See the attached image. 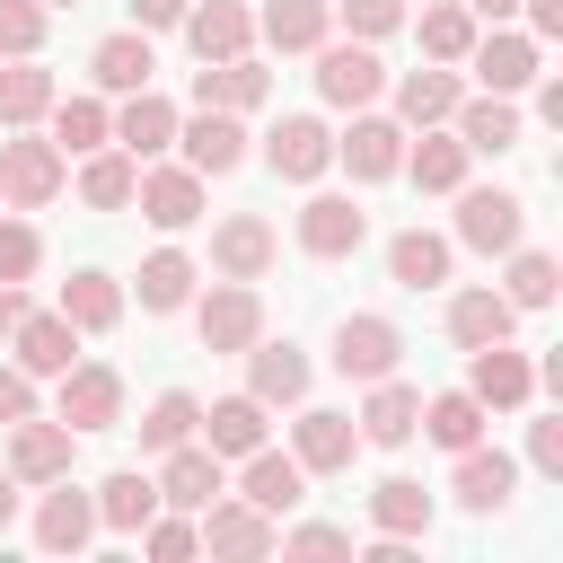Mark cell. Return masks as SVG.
Wrapping results in <instances>:
<instances>
[{
    "instance_id": "6da1fadb",
    "label": "cell",
    "mask_w": 563,
    "mask_h": 563,
    "mask_svg": "<svg viewBox=\"0 0 563 563\" xmlns=\"http://www.w3.org/2000/svg\"><path fill=\"white\" fill-rule=\"evenodd\" d=\"M70 185V158L53 150V132H9L0 141V211H44L53 194Z\"/></svg>"
},
{
    "instance_id": "7a4b0ae2",
    "label": "cell",
    "mask_w": 563,
    "mask_h": 563,
    "mask_svg": "<svg viewBox=\"0 0 563 563\" xmlns=\"http://www.w3.org/2000/svg\"><path fill=\"white\" fill-rule=\"evenodd\" d=\"M466 70H475V88H493V97H519V88H537V70H545V44H537L528 26H493V35H475V44H466Z\"/></svg>"
},
{
    "instance_id": "3957f363",
    "label": "cell",
    "mask_w": 563,
    "mask_h": 563,
    "mask_svg": "<svg viewBox=\"0 0 563 563\" xmlns=\"http://www.w3.org/2000/svg\"><path fill=\"white\" fill-rule=\"evenodd\" d=\"M317 97L343 106V114H352V106H378V97H387V62H378L361 35H343V44L325 35V44H317Z\"/></svg>"
},
{
    "instance_id": "277c9868",
    "label": "cell",
    "mask_w": 563,
    "mask_h": 563,
    "mask_svg": "<svg viewBox=\"0 0 563 563\" xmlns=\"http://www.w3.org/2000/svg\"><path fill=\"white\" fill-rule=\"evenodd\" d=\"M334 167H352V185H387V176L405 167V123L352 106V123L334 132Z\"/></svg>"
},
{
    "instance_id": "5b68a950",
    "label": "cell",
    "mask_w": 563,
    "mask_h": 563,
    "mask_svg": "<svg viewBox=\"0 0 563 563\" xmlns=\"http://www.w3.org/2000/svg\"><path fill=\"white\" fill-rule=\"evenodd\" d=\"M528 238V202L501 194V185H457V246L475 255H510Z\"/></svg>"
},
{
    "instance_id": "8992f818",
    "label": "cell",
    "mask_w": 563,
    "mask_h": 563,
    "mask_svg": "<svg viewBox=\"0 0 563 563\" xmlns=\"http://www.w3.org/2000/svg\"><path fill=\"white\" fill-rule=\"evenodd\" d=\"M194 334H202V352H246L264 334V290L255 282H211V299H194Z\"/></svg>"
},
{
    "instance_id": "52a82bcc",
    "label": "cell",
    "mask_w": 563,
    "mask_h": 563,
    "mask_svg": "<svg viewBox=\"0 0 563 563\" xmlns=\"http://www.w3.org/2000/svg\"><path fill=\"white\" fill-rule=\"evenodd\" d=\"M396 361H405V325H396V317L352 308V317L334 325V369H343V378H361V387H369V378H387Z\"/></svg>"
},
{
    "instance_id": "ba28073f",
    "label": "cell",
    "mask_w": 563,
    "mask_h": 563,
    "mask_svg": "<svg viewBox=\"0 0 563 563\" xmlns=\"http://www.w3.org/2000/svg\"><path fill=\"white\" fill-rule=\"evenodd\" d=\"M53 405H62L53 422H70V431H114L123 422V369L114 361H70Z\"/></svg>"
},
{
    "instance_id": "9c48e42d",
    "label": "cell",
    "mask_w": 563,
    "mask_h": 563,
    "mask_svg": "<svg viewBox=\"0 0 563 563\" xmlns=\"http://www.w3.org/2000/svg\"><path fill=\"white\" fill-rule=\"evenodd\" d=\"M176 150L194 176H229V167H246V114L194 106V114H176Z\"/></svg>"
},
{
    "instance_id": "30bf717a",
    "label": "cell",
    "mask_w": 563,
    "mask_h": 563,
    "mask_svg": "<svg viewBox=\"0 0 563 563\" xmlns=\"http://www.w3.org/2000/svg\"><path fill=\"white\" fill-rule=\"evenodd\" d=\"M361 238H369V211L352 194H308L299 202V255L343 264V255H361Z\"/></svg>"
},
{
    "instance_id": "8fae6325",
    "label": "cell",
    "mask_w": 563,
    "mask_h": 563,
    "mask_svg": "<svg viewBox=\"0 0 563 563\" xmlns=\"http://www.w3.org/2000/svg\"><path fill=\"white\" fill-rule=\"evenodd\" d=\"M466 396H475L484 413H519V405L537 396V361L510 352V343H475V352H466Z\"/></svg>"
},
{
    "instance_id": "7c38bea8",
    "label": "cell",
    "mask_w": 563,
    "mask_h": 563,
    "mask_svg": "<svg viewBox=\"0 0 563 563\" xmlns=\"http://www.w3.org/2000/svg\"><path fill=\"white\" fill-rule=\"evenodd\" d=\"M220 493H229V457H220V449L176 440V449L158 457V510H202V501H220Z\"/></svg>"
},
{
    "instance_id": "4fadbf2b",
    "label": "cell",
    "mask_w": 563,
    "mask_h": 563,
    "mask_svg": "<svg viewBox=\"0 0 563 563\" xmlns=\"http://www.w3.org/2000/svg\"><path fill=\"white\" fill-rule=\"evenodd\" d=\"M264 167H273L282 185H317V176L334 167V132H325L317 114H282V123L264 132Z\"/></svg>"
},
{
    "instance_id": "5bb4252c",
    "label": "cell",
    "mask_w": 563,
    "mask_h": 563,
    "mask_svg": "<svg viewBox=\"0 0 563 563\" xmlns=\"http://www.w3.org/2000/svg\"><path fill=\"white\" fill-rule=\"evenodd\" d=\"M273 255H282V238H273L264 211H229V220L211 229V273H220V282H264Z\"/></svg>"
},
{
    "instance_id": "9a60e30c",
    "label": "cell",
    "mask_w": 563,
    "mask_h": 563,
    "mask_svg": "<svg viewBox=\"0 0 563 563\" xmlns=\"http://www.w3.org/2000/svg\"><path fill=\"white\" fill-rule=\"evenodd\" d=\"M9 361H18L26 378H62V369L79 361V325H70L62 308H26V317L9 325Z\"/></svg>"
},
{
    "instance_id": "2e32d148",
    "label": "cell",
    "mask_w": 563,
    "mask_h": 563,
    "mask_svg": "<svg viewBox=\"0 0 563 563\" xmlns=\"http://www.w3.org/2000/svg\"><path fill=\"white\" fill-rule=\"evenodd\" d=\"M352 449H361V422H352V413H334V405H308V396H299L290 457H299L308 475H343V466H352Z\"/></svg>"
},
{
    "instance_id": "e0dca14e",
    "label": "cell",
    "mask_w": 563,
    "mask_h": 563,
    "mask_svg": "<svg viewBox=\"0 0 563 563\" xmlns=\"http://www.w3.org/2000/svg\"><path fill=\"white\" fill-rule=\"evenodd\" d=\"M194 519H202V545H211V554H238V563L273 554V528H282V519H273V510H255L246 493H220V501H202Z\"/></svg>"
},
{
    "instance_id": "ac0fdd59",
    "label": "cell",
    "mask_w": 563,
    "mask_h": 563,
    "mask_svg": "<svg viewBox=\"0 0 563 563\" xmlns=\"http://www.w3.org/2000/svg\"><path fill=\"white\" fill-rule=\"evenodd\" d=\"M132 202H141V220L150 229H194L202 220V176L194 167H158V158H141V185H132Z\"/></svg>"
},
{
    "instance_id": "d6986e66",
    "label": "cell",
    "mask_w": 563,
    "mask_h": 563,
    "mask_svg": "<svg viewBox=\"0 0 563 563\" xmlns=\"http://www.w3.org/2000/svg\"><path fill=\"white\" fill-rule=\"evenodd\" d=\"M44 501H35V545L44 554H79L88 537H97V493H79L70 475H53V484H35Z\"/></svg>"
},
{
    "instance_id": "ffe728a7",
    "label": "cell",
    "mask_w": 563,
    "mask_h": 563,
    "mask_svg": "<svg viewBox=\"0 0 563 563\" xmlns=\"http://www.w3.org/2000/svg\"><path fill=\"white\" fill-rule=\"evenodd\" d=\"M176 26H185V44H194V62H238V53H255V9H246V0H194Z\"/></svg>"
},
{
    "instance_id": "44dd1931",
    "label": "cell",
    "mask_w": 563,
    "mask_h": 563,
    "mask_svg": "<svg viewBox=\"0 0 563 563\" xmlns=\"http://www.w3.org/2000/svg\"><path fill=\"white\" fill-rule=\"evenodd\" d=\"M70 440H79L70 422L26 413V422H9V457H0V466H9L18 484H53V475H70Z\"/></svg>"
},
{
    "instance_id": "7402d4cb",
    "label": "cell",
    "mask_w": 563,
    "mask_h": 563,
    "mask_svg": "<svg viewBox=\"0 0 563 563\" xmlns=\"http://www.w3.org/2000/svg\"><path fill=\"white\" fill-rule=\"evenodd\" d=\"M457 510H475V519H493V510H510V493H519V457L510 449H457Z\"/></svg>"
},
{
    "instance_id": "603a6c76",
    "label": "cell",
    "mask_w": 563,
    "mask_h": 563,
    "mask_svg": "<svg viewBox=\"0 0 563 563\" xmlns=\"http://www.w3.org/2000/svg\"><path fill=\"white\" fill-rule=\"evenodd\" d=\"M308 378H317V369H308V352H299L290 334H282V343H264V334L246 343V396H255V405H299Z\"/></svg>"
},
{
    "instance_id": "cb8c5ba5",
    "label": "cell",
    "mask_w": 563,
    "mask_h": 563,
    "mask_svg": "<svg viewBox=\"0 0 563 563\" xmlns=\"http://www.w3.org/2000/svg\"><path fill=\"white\" fill-rule=\"evenodd\" d=\"M273 97V70L255 62V53H238V62H202L194 70V106H220V114H255Z\"/></svg>"
},
{
    "instance_id": "d4e9b609",
    "label": "cell",
    "mask_w": 563,
    "mask_h": 563,
    "mask_svg": "<svg viewBox=\"0 0 563 563\" xmlns=\"http://www.w3.org/2000/svg\"><path fill=\"white\" fill-rule=\"evenodd\" d=\"M457 97H466L457 62H422V70H405V79H396V123H405V132L449 123V114H457Z\"/></svg>"
},
{
    "instance_id": "484cf974",
    "label": "cell",
    "mask_w": 563,
    "mask_h": 563,
    "mask_svg": "<svg viewBox=\"0 0 563 563\" xmlns=\"http://www.w3.org/2000/svg\"><path fill=\"white\" fill-rule=\"evenodd\" d=\"M352 422H361V440H369V449H405V440H413V422H422V396L387 369V378H369V396H361V413H352Z\"/></svg>"
},
{
    "instance_id": "4316f807",
    "label": "cell",
    "mask_w": 563,
    "mask_h": 563,
    "mask_svg": "<svg viewBox=\"0 0 563 563\" xmlns=\"http://www.w3.org/2000/svg\"><path fill=\"white\" fill-rule=\"evenodd\" d=\"M114 150H132V158H167V150H176V106H167L158 88H132V97L114 106Z\"/></svg>"
},
{
    "instance_id": "83f0119b",
    "label": "cell",
    "mask_w": 563,
    "mask_h": 563,
    "mask_svg": "<svg viewBox=\"0 0 563 563\" xmlns=\"http://www.w3.org/2000/svg\"><path fill=\"white\" fill-rule=\"evenodd\" d=\"M449 132L466 141V158H501V150H519V106L510 97H457V114H449Z\"/></svg>"
},
{
    "instance_id": "f1b7e54d",
    "label": "cell",
    "mask_w": 563,
    "mask_h": 563,
    "mask_svg": "<svg viewBox=\"0 0 563 563\" xmlns=\"http://www.w3.org/2000/svg\"><path fill=\"white\" fill-rule=\"evenodd\" d=\"M299 484H308V466H299V457H290V449H273V440H264V449H246V457H238V493H246V501H255V510H273V519H282V510H290V501H299Z\"/></svg>"
},
{
    "instance_id": "f546056e",
    "label": "cell",
    "mask_w": 563,
    "mask_h": 563,
    "mask_svg": "<svg viewBox=\"0 0 563 563\" xmlns=\"http://www.w3.org/2000/svg\"><path fill=\"white\" fill-rule=\"evenodd\" d=\"M255 35H264L273 53H317V44L334 35V0H264V9H255Z\"/></svg>"
},
{
    "instance_id": "4dcf8cb0",
    "label": "cell",
    "mask_w": 563,
    "mask_h": 563,
    "mask_svg": "<svg viewBox=\"0 0 563 563\" xmlns=\"http://www.w3.org/2000/svg\"><path fill=\"white\" fill-rule=\"evenodd\" d=\"M150 70H158V53H150V35H141V26H123V35H106V44L88 53L97 97H132V88H150Z\"/></svg>"
},
{
    "instance_id": "1f68e13d",
    "label": "cell",
    "mask_w": 563,
    "mask_h": 563,
    "mask_svg": "<svg viewBox=\"0 0 563 563\" xmlns=\"http://www.w3.org/2000/svg\"><path fill=\"white\" fill-rule=\"evenodd\" d=\"M396 176H413L422 194H457V185H466V141L440 132V123H422V141L405 132V167H396Z\"/></svg>"
},
{
    "instance_id": "d6a6232c",
    "label": "cell",
    "mask_w": 563,
    "mask_h": 563,
    "mask_svg": "<svg viewBox=\"0 0 563 563\" xmlns=\"http://www.w3.org/2000/svg\"><path fill=\"white\" fill-rule=\"evenodd\" d=\"M510 325H519V308H510L493 282H475V290L449 299V343H457V352H475V343H510Z\"/></svg>"
},
{
    "instance_id": "836d02e7",
    "label": "cell",
    "mask_w": 563,
    "mask_h": 563,
    "mask_svg": "<svg viewBox=\"0 0 563 563\" xmlns=\"http://www.w3.org/2000/svg\"><path fill=\"white\" fill-rule=\"evenodd\" d=\"M264 413H273V405H255V396L238 387V396H220V405H202V422H194V440H202V449H220V457H246V449H264Z\"/></svg>"
},
{
    "instance_id": "e575fe53",
    "label": "cell",
    "mask_w": 563,
    "mask_h": 563,
    "mask_svg": "<svg viewBox=\"0 0 563 563\" xmlns=\"http://www.w3.org/2000/svg\"><path fill=\"white\" fill-rule=\"evenodd\" d=\"M132 185H141V158H132V150L106 141V150L79 158V202H88V211H132Z\"/></svg>"
},
{
    "instance_id": "d590c367",
    "label": "cell",
    "mask_w": 563,
    "mask_h": 563,
    "mask_svg": "<svg viewBox=\"0 0 563 563\" xmlns=\"http://www.w3.org/2000/svg\"><path fill=\"white\" fill-rule=\"evenodd\" d=\"M194 282H202L194 255H185V246H158V255H141V282H132V290H141L150 317H176V308H194Z\"/></svg>"
},
{
    "instance_id": "8d00e7d4",
    "label": "cell",
    "mask_w": 563,
    "mask_h": 563,
    "mask_svg": "<svg viewBox=\"0 0 563 563\" xmlns=\"http://www.w3.org/2000/svg\"><path fill=\"white\" fill-rule=\"evenodd\" d=\"M53 97H62V88H53V70H44L35 53H26V62H0V132L44 123V114H53Z\"/></svg>"
},
{
    "instance_id": "74e56055",
    "label": "cell",
    "mask_w": 563,
    "mask_h": 563,
    "mask_svg": "<svg viewBox=\"0 0 563 563\" xmlns=\"http://www.w3.org/2000/svg\"><path fill=\"white\" fill-rule=\"evenodd\" d=\"M114 141V106L106 97H53V150L62 158H88Z\"/></svg>"
},
{
    "instance_id": "f35d334b",
    "label": "cell",
    "mask_w": 563,
    "mask_h": 563,
    "mask_svg": "<svg viewBox=\"0 0 563 563\" xmlns=\"http://www.w3.org/2000/svg\"><path fill=\"white\" fill-rule=\"evenodd\" d=\"M62 317H70L79 334L123 325V282H114V273H97V264H88V273H70V282H62Z\"/></svg>"
},
{
    "instance_id": "ab89813d",
    "label": "cell",
    "mask_w": 563,
    "mask_h": 563,
    "mask_svg": "<svg viewBox=\"0 0 563 563\" xmlns=\"http://www.w3.org/2000/svg\"><path fill=\"white\" fill-rule=\"evenodd\" d=\"M158 510V475H141V466H123V475H106L97 484V528H114V537H141V519Z\"/></svg>"
},
{
    "instance_id": "60d3db41",
    "label": "cell",
    "mask_w": 563,
    "mask_h": 563,
    "mask_svg": "<svg viewBox=\"0 0 563 563\" xmlns=\"http://www.w3.org/2000/svg\"><path fill=\"white\" fill-rule=\"evenodd\" d=\"M387 273H396L405 290H440V282H449V238H431V229H396V238H387Z\"/></svg>"
},
{
    "instance_id": "b9f144b4",
    "label": "cell",
    "mask_w": 563,
    "mask_h": 563,
    "mask_svg": "<svg viewBox=\"0 0 563 563\" xmlns=\"http://www.w3.org/2000/svg\"><path fill=\"white\" fill-rule=\"evenodd\" d=\"M194 422H202V396H194V387H158V396L141 405V449L167 457L176 440H194Z\"/></svg>"
},
{
    "instance_id": "7bdbcfd3",
    "label": "cell",
    "mask_w": 563,
    "mask_h": 563,
    "mask_svg": "<svg viewBox=\"0 0 563 563\" xmlns=\"http://www.w3.org/2000/svg\"><path fill=\"white\" fill-rule=\"evenodd\" d=\"M484 422H493V413H484L466 387H440V396L422 405V422H413V431H431V440L457 457V449H475V440H484Z\"/></svg>"
},
{
    "instance_id": "ee69618b",
    "label": "cell",
    "mask_w": 563,
    "mask_h": 563,
    "mask_svg": "<svg viewBox=\"0 0 563 563\" xmlns=\"http://www.w3.org/2000/svg\"><path fill=\"white\" fill-rule=\"evenodd\" d=\"M369 519H378V537H431V493L413 475H387L369 493Z\"/></svg>"
},
{
    "instance_id": "f6af8a7d",
    "label": "cell",
    "mask_w": 563,
    "mask_h": 563,
    "mask_svg": "<svg viewBox=\"0 0 563 563\" xmlns=\"http://www.w3.org/2000/svg\"><path fill=\"white\" fill-rule=\"evenodd\" d=\"M413 35H422V62H466V44H475V9H466V0H431V9L413 18Z\"/></svg>"
},
{
    "instance_id": "bcb514c9",
    "label": "cell",
    "mask_w": 563,
    "mask_h": 563,
    "mask_svg": "<svg viewBox=\"0 0 563 563\" xmlns=\"http://www.w3.org/2000/svg\"><path fill=\"white\" fill-rule=\"evenodd\" d=\"M554 282H563L554 255L519 238V246H510V273H501V299H510V308H554Z\"/></svg>"
},
{
    "instance_id": "7dc6e473",
    "label": "cell",
    "mask_w": 563,
    "mask_h": 563,
    "mask_svg": "<svg viewBox=\"0 0 563 563\" xmlns=\"http://www.w3.org/2000/svg\"><path fill=\"white\" fill-rule=\"evenodd\" d=\"M44 35H53V9L44 0H0V62L44 53Z\"/></svg>"
},
{
    "instance_id": "c3c4849f",
    "label": "cell",
    "mask_w": 563,
    "mask_h": 563,
    "mask_svg": "<svg viewBox=\"0 0 563 563\" xmlns=\"http://www.w3.org/2000/svg\"><path fill=\"white\" fill-rule=\"evenodd\" d=\"M194 545H202L194 510H150V519H141V554H158V563H185Z\"/></svg>"
},
{
    "instance_id": "681fc988",
    "label": "cell",
    "mask_w": 563,
    "mask_h": 563,
    "mask_svg": "<svg viewBox=\"0 0 563 563\" xmlns=\"http://www.w3.org/2000/svg\"><path fill=\"white\" fill-rule=\"evenodd\" d=\"M334 18H343V35H361V44H378V35H396L413 9L405 0H334Z\"/></svg>"
},
{
    "instance_id": "f907efd6",
    "label": "cell",
    "mask_w": 563,
    "mask_h": 563,
    "mask_svg": "<svg viewBox=\"0 0 563 563\" xmlns=\"http://www.w3.org/2000/svg\"><path fill=\"white\" fill-rule=\"evenodd\" d=\"M35 264H44V238H35V220L0 211V282H26Z\"/></svg>"
},
{
    "instance_id": "816d5d0a",
    "label": "cell",
    "mask_w": 563,
    "mask_h": 563,
    "mask_svg": "<svg viewBox=\"0 0 563 563\" xmlns=\"http://www.w3.org/2000/svg\"><path fill=\"white\" fill-rule=\"evenodd\" d=\"M273 545H290V554H352V528H334V519H299V528H273Z\"/></svg>"
},
{
    "instance_id": "f5cc1de1",
    "label": "cell",
    "mask_w": 563,
    "mask_h": 563,
    "mask_svg": "<svg viewBox=\"0 0 563 563\" xmlns=\"http://www.w3.org/2000/svg\"><path fill=\"white\" fill-rule=\"evenodd\" d=\"M528 466H537V475H563V413L528 422Z\"/></svg>"
},
{
    "instance_id": "db71d44e",
    "label": "cell",
    "mask_w": 563,
    "mask_h": 563,
    "mask_svg": "<svg viewBox=\"0 0 563 563\" xmlns=\"http://www.w3.org/2000/svg\"><path fill=\"white\" fill-rule=\"evenodd\" d=\"M26 413H35V378H26L18 361H0V431H9V422H26Z\"/></svg>"
},
{
    "instance_id": "11a10c76",
    "label": "cell",
    "mask_w": 563,
    "mask_h": 563,
    "mask_svg": "<svg viewBox=\"0 0 563 563\" xmlns=\"http://www.w3.org/2000/svg\"><path fill=\"white\" fill-rule=\"evenodd\" d=\"M185 9H194V0H132V26H141V35H158V26H176Z\"/></svg>"
},
{
    "instance_id": "9f6ffc18",
    "label": "cell",
    "mask_w": 563,
    "mask_h": 563,
    "mask_svg": "<svg viewBox=\"0 0 563 563\" xmlns=\"http://www.w3.org/2000/svg\"><path fill=\"white\" fill-rule=\"evenodd\" d=\"M519 18H528V35L545 44V35H563V0H519Z\"/></svg>"
},
{
    "instance_id": "6f0895ef",
    "label": "cell",
    "mask_w": 563,
    "mask_h": 563,
    "mask_svg": "<svg viewBox=\"0 0 563 563\" xmlns=\"http://www.w3.org/2000/svg\"><path fill=\"white\" fill-rule=\"evenodd\" d=\"M18 317H26V290H18V282H0V343H9V325H18Z\"/></svg>"
},
{
    "instance_id": "680465c9",
    "label": "cell",
    "mask_w": 563,
    "mask_h": 563,
    "mask_svg": "<svg viewBox=\"0 0 563 563\" xmlns=\"http://www.w3.org/2000/svg\"><path fill=\"white\" fill-rule=\"evenodd\" d=\"M466 9H475V18H493V26H501V18H519V0H466Z\"/></svg>"
},
{
    "instance_id": "91938a15",
    "label": "cell",
    "mask_w": 563,
    "mask_h": 563,
    "mask_svg": "<svg viewBox=\"0 0 563 563\" xmlns=\"http://www.w3.org/2000/svg\"><path fill=\"white\" fill-rule=\"evenodd\" d=\"M9 519H18V475L0 466V528H9Z\"/></svg>"
},
{
    "instance_id": "94428289",
    "label": "cell",
    "mask_w": 563,
    "mask_h": 563,
    "mask_svg": "<svg viewBox=\"0 0 563 563\" xmlns=\"http://www.w3.org/2000/svg\"><path fill=\"white\" fill-rule=\"evenodd\" d=\"M44 9H62V0H44ZM70 9H79V0H70Z\"/></svg>"
}]
</instances>
